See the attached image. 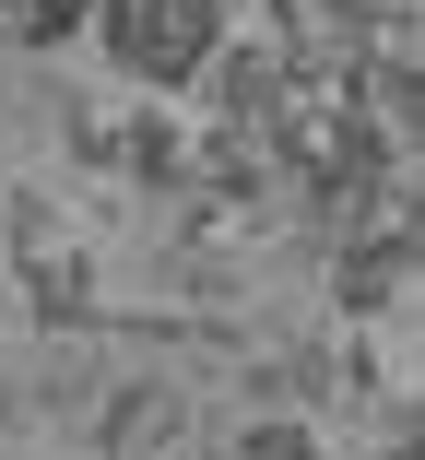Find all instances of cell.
Masks as SVG:
<instances>
[{"label": "cell", "mask_w": 425, "mask_h": 460, "mask_svg": "<svg viewBox=\"0 0 425 460\" xmlns=\"http://www.w3.org/2000/svg\"><path fill=\"white\" fill-rule=\"evenodd\" d=\"M225 36H236L225 0H95V48H107L119 83H142V95H190Z\"/></svg>", "instance_id": "cell-1"}, {"label": "cell", "mask_w": 425, "mask_h": 460, "mask_svg": "<svg viewBox=\"0 0 425 460\" xmlns=\"http://www.w3.org/2000/svg\"><path fill=\"white\" fill-rule=\"evenodd\" d=\"M413 284V248H402V225H378V236H343L331 248V307L343 319H390V296Z\"/></svg>", "instance_id": "cell-4"}, {"label": "cell", "mask_w": 425, "mask_h": 460, "mask_svg": "<svg viewBox=\"0 0 425 460\" xmlns=\"http://www.w3.org/2000/svg\"><path fill=\"white\" fill-rule=\"evenodd\" d=\"M0 236H13V260H48L59 248V201L48 190H13V201H0Z\"/></svg>", "instance_id": "cell-7"}, {"label": "cell", "mask_w": 425, "mask_h": 460, "mask_svg": "<svg viewBox=\"0 0 425 460\" xmlns=\"http://www.w3.org/2000/svg\"><path fill=\"white\" fill-rule=\"evenodd\" d=\"M0 36H13V48H71V36H95V0H13V13H0Z\"/></svg>", "instance_id": "cell-6"}, {"label": "cell", "mask_w": 425, "mask_h": 460, "mask_svg": "<svg viewBox=\"0 0 425 460\" xmlns=\"http://www.w3.org/2000/svg\"><path fill=\"white\" fill-rule=\"evenodd\" d=\"M190 165H201V130L178 119V107H119V177L130 190H190Z\"/></svg>", "instance_id": "cell-3"}, {"label": "cell", "mask_w": 425, "mask_h": 460, "mask_svg": "<svg viewBox=\"0 0 425 460\" xmlns=\"http://www.w3.org/2000/svg\"><path fill=\"white\" fill-rule=\"evenodd\" d=\"M190 95H201V119H272L296 95V59H284V36H225Z\"/></svg>", "instance_id": "cell-2"}, {"label": "cell", "mask_w": 425, "mask_h": 460, "mask_svg": "<svg viewBox=\"0 0 425 460\" xmlns=\"http://www.w3.org/2000/svg\"><path fill=\"white\" fill-rule=\"evenodd\" d=\"M24 271V319L36 331H95L107 307H95V260L83 248H48V260H13Z\"/></svg>", "instance_id": "cell-5"}]
</instances>
